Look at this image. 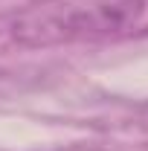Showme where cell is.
<instances>
[{"mask_svg":"<svg viewBox=\"0 0 148 151\" xmlns=\"http://www.w3.org/2000/svg\"><path fill=\"white\" fill-rule=\"evenodd\" d=\"M142 12V0H47L26 9L12 35L23 44H58L84 35L128 29Z\"/></svg>","mask_w":148,"mask_h":151,"instance_id":"obj_1","label":"cell"}]
</instances>
